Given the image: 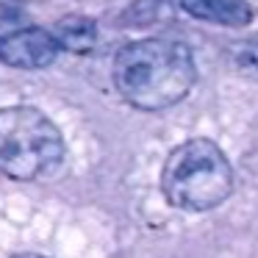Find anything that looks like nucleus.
Here are the masks:
<instances>
[{"label": "nucleus", "mask_w": 258, "mask_h": 258, "mask_svg": "<svg viewBox=\"0 0 258 258\" xmlns=\"http://www.w3.org/2000/svg\"><path fill=\"white\" fill-rule=\"evenodd\" d=\"M191 50L175 39L131 42L114 58V86L125 103L158 111L180 103L195 86Z\"/></svg>", "instance_id": "f257e3e1"}, {"label": "nucleus", "mask_w": 258, "mask_h": 258, "mask_svg": "<svg viewBox=\"0 0 258 258\" xmlns=\"http://www.w3.org/2000/svg\"><path fill=\"white\" fill-rule=\"evenodd\" d=\"M161 189L172 206L186 211H208L230 195L233 169L211 139H189L167 156Z\"/></svg>", "instance_id": "f03ea898"}, {"label": "nucleus", "mask_w": 258, "mask_h": 258, "mask_svg": "<svg viewBox=\"0 0 258 258\" xmlns=\"http://www.w3.org/2000/svg\"><path fill=\"white\" fill-rule=\"evenodd\" d=\"M61 161V131L39 108H0V172L17 180H36L50 175Z\"/></svg>", "instance_id": "7ed1b4c3"}, {"label": "nucleus", "mask_w": 258, "mask_h": 258, "mask_svg": "<svg viewBox=\"0 0 258 258\" xmlns=\"http://www.w3.org/2000/svg\"><path fill=\"white\" fill-rule=\"evenodd\" d=\"M58 42L42 28H23L0 39V61L20 70H42L56 61Z\"/></svg>", "instance_id": "20e7f679"}, {"label": "nucleus", "mask_w": 258, "mask_h": 258, "mask_svg": "<svg viewBox=\"0 0 258 258\" xmlns=\"http://www.w3.org/2000/svg\"><path fill=\"white\" fill-rule=\"evenodd\" d=\"M180 6L195 20L217 25H247L252 17L244 0H180Z\"/></svg>", "instance_id": "39448f33"}, {"label": "nucleus", "mask_w": 258, "mask_h": 258, "mask_svg": "<svg viewBox=\"0 0 258 258\" xmlns=\"http://www.w3.org/2000/svg\"><path fill=\"white\" fill-rule=\"evenodd\" d=\"M56 42L58 47H67V50L75 53H86L95 42V23L84 17H70L58 25L56 31Z\"/></svg>", "instance_id": "423d86ee"}, {"label": "nucleus", "mask_w": 258, "mask_h": 258, "mask_svg": "<svg viewBox=\"0 0 258 258\" xmlns=\"http://www.w3.org/2000/svg\"><path fill=\"white\" fill-rule=\"evenodd\" d=\"M14 258H42V255H31V252H23V255H14Z\"/></svg>", "instance_id": "0eeeda50"}]
</instances>
